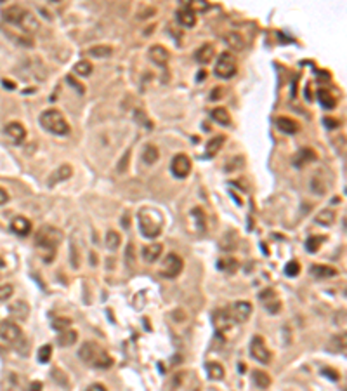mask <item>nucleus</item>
Here are the masks:
<instances>
[{
    "mask_svg": "<svg viewBox=\"0 0 347 391\" xmlns=\"http://www.w3.org/2000/svg\"><path fill=\"white\" fill-rule=\"evenodd\" d=\"M11 230L14 231L16 235H19V237H26V235H30V231H32V223H30L28 217L18 216L12 219Z\"/></svg>",
    "mask_w": 347,
    "mask_h": 391,
    "instance_id": "nucleus-20",
    "label": "nucleus"
},
{
    "mask_svg": "<svg viewBox=\"0 0 347 391\" xmlns=\"http://www.w3.org/2000/svg\"><path fill=\"white\" fill-rule=\"evenodd\" d=\"M245 165V158L241 155H234L233 158H231L229 162L226 164V171L227 172H233V171H238V169H243Z\"/></svg>",
    "mask_w": 347,
    "mask_h": 391,
    "instance_id": "nucleus-41",
    "label": "nucleus"
},
{
    "mask_svg": "<svg viewBox=\"0 0 347 391\" xmlns=\"http://www.w3.org/2000/svg\"><path fill=\"white\" fill-rule=\"evenodd\" d=\"M335 221V210L333 209H323L314 216V223L319 226H330Z\"/></svg>",
    "mask_w": 347,
    "mask_h": 391,
    "instance_id": "nucleus-28",
    "label": "nucleus"
},
{
    "mask_svg": "<svg viewBox=\"0 0 347 391\" xmlns=\"http://www.w3.org/2000/svg\"><path fill=\"white\" fill-rule=\"evenodd\" d=\"M71 325V320L70 318H56V320L52 322V327L56 329V331L63 332V331H68Z\"/></svg>",
    "mask_w": 347,
    "mask_h": 391,
    "instance_id": "nucleus-45",
    "label": "nucleus"
},
{
    "mask_svg": "<svg viewBox=\"0 0 347 391\" xmlns=\"http://www.w3.org/2000/svg\"><path fill=\"white\" fill-rule=\"evenodd\" d=\"M321 372H323V376H326V377H328V379H332V381H339V379H340V374L337 372V370L330 369V367H326V369H323Z\"/></svg>",
    "mask_w": 347,
    "mask_h": 391,
    "instance_id": "nucleus-48",
    "label": "nucleus"
},
{
    "mask_svg": "<svg viewBox=\"0 0 347 391\" xmlns=\"http://www.w3.org/2000/svg\"><path fill=\"white\" fill-rule=\"evenodd\" d=\"M111 54H113V49L110 46H94L87 50V56L97 57V59H106V57H111Z\"/></svg>",
    "mask_w": 347,
    "mask_h": 391,
    "instance_id": "nucleus-30",
    "label": "nucleus"
},
{
    "mask_svg": "<svg viewBox=\"0 0 347 391\" xmlns=\"http://www.w3.org/2000/svg\"><path fill=\"white\" fill-rule=\"evenodd\" d=\"M2 264H4V263H2V259H0V266H2Z\"/></svg>",
    "mask_w": 347,
    "mask_h": 391,
    "instance_id": "nucleus-54",
    "label": "nucleus"
},
{
    "mask_svg": "<svg viewBox=\"0 0 347 391\" xmlns=\"http://www.w3.org/2000/svg\"><path fill=\"white\" fill-rule=\"evenodd\" d=\"M175 18H177V21L181 23L184 28H193V26L196 25V14L189 9L188 4H184L181 9H177Z\"/></svg>",
    "mask_w": 347,
    "mask_h": 391,
    "instance_id": "nucleus-19",
    "label": "nucleus"
},
{
    "mask_svg": "<svg viewBox=\"0 0 347 391\" xmlns=\"http://www.w3.org/2000/svg\"><path fill=\"white\" fill-rule=\"evenodd\" d=\"M205 370H207V376L209 379L212 381H220L224 377V369L220 363L217 362H207L205 363Z\"/></svg>",
    "mask_w": 347,
    "mask_h": 391,
    "instance_id": "nucleus-29",
    "label": "nucleus"
},
{
    "mask_svg": "<svg viewBox=\"0 0 347 391\" xmlns=\"http://www.w3.org/2000/svg\"><path fill=\"white\" fill-rule=\"evenodd\" d=\"M203 78H205V73H203V71H202V73L198 75V80H203Z\"/></svg>",
    "mask_w": 347,
    "mask_h": 391,
    "instance_id": "nucleus-53",
    "label": "nucleus"
},
{
    "mask_svg": "<svg viewBox=\"0 0 347 391\" xmlns=\"http://www.w3.org/2000/svg\"><path fill=\"white\" fill-rule=\"evenodd\" d=\"M325 240H326V237H321V235H319V237H311V239H307V242H305V249L311 254L318 252L319 247L325 244Z\"/></svg>",
    "mask_w": 347,
    "mask_h": 391,
    "instance_id": "nucleus-39",
    "label": "nucleus"
},
{
    "mask_svg": "<svg viewBox=\"0 0 347 391\" xmlns=\"http://www.w3.org/2000/svg\"><path fill=\"white\" fill-rule=\"evenodd\" d=\"M311 275L314 278H330V277H335L337 275V270L335 268H332V266H325V264H312L311 266Z\"/></svg>",
    "mask_w": 347,
    "mask_h": 391,
    "instance_id": "nucleus-25",
    "label": "nucleus"
},
{
    "mask_svg": "<svg viewBox=\"0 0 347 391\" xmlns=\"http://www.w3.org/2000/svg\"><path fill=\"white\" fill-rule=\"evenodd\" d=\"M222 40H224V44L229 46V49L236 50V52H240V50L245 49V40L238 32H227L226 35L222 37Z\"/></svg>",
    "mask_w": 347,
    "mask_h": 391,
    "instance_id": "nucleus-23",
    "label": "nucleus"
},
{
    "mask_svg": "<svg viewBox=\"0 0 347 391\" xmlns=\"http://www.w3.org/2000/svg\"><path fill=\"white\" fill-rule=\"evenodd\" d=\"M224 141H226V138L224 136H216V138H212L209 143H207L205 146V156L207 158H212L214 155H217V153L220 151V148H222Z\"/></svg>",
    "mask_w": 347,
    "mask_h": 391,
    "instance_id": "nucleus-26",
    "label": "nucleus"
},
{
    "mask_svg": "<svg viewBox=\"0 0 347 391\" xmlns=\"http://www.w3.org/2000/svg\"><path fill=\"white\" fill-rule=\"evenodd\" d=\"M314 160H316L314 149H311V148H302V149H299L297 156L294 158V165H295V167H299V169H302L304 165L311 164V162H314Z\"/></svg>",
    "mask_w": 347,
    "mask_h": 391,
    "instance_id": "nucleus-22",
    "label": "nucleus"
},
{
    "mask_svg": "<svg viewBox=\"0 0 347 391\" xmlns=\"http://www.w3.org/2000/svg\"><path fill=\"white\" fill-rule=\"evenodd\" d=\"M233 324L234 322L229 315V309H217V311L214 313V327H216V331L219 332V334L227 332L233 327Z\"/></svg>",
    "mask_w": 347,
    "mask_h": 391,
    "instance_id": "nucleus-13",
    "label": "nucleus"
},
{
    "mask_svg": "<svg viewBox=\"0 0 347 391\" xmlns=\"http://www.w3.org/2000/svg\"><path fill=\"white\" fill-rule=\"evenodd\" d=\"M214 56H216V47L210 42L202 44V46L195 50V61L200 64H209L210 61L214 59Z\"/></svg>",
    "mask_w": 347,
    "mask_h": 391,
    "instance_id": "nucleus-18",
    "label": "nucleus"
},
{
    "mask_svg": "<svg viewBox=\"0 0 347 391\" xmlns=\"http://www.w3.org/2000/svg\"><path fill=\"white\" fill-rule=\"evenodd\" d=\"M254 383L257 384L259 388H262V390H266V388L271 386V376L269 374H266L264 370H254Z\"/></svg>",
    "mask_w": 347,
    "mask_h": 391,
    "instance_id": "nucleus-35",
    "label": "nucleus"
},
{
    "mask_svg": "<svg viewBox=\"0 0 347 391\" xmlns=\"http://www.w3.org/2000/svg\"><path fill=\"white\" fill-rule=\"evenodd\" d=\"M52 376H54V379L57 381L59 384H63V386H68V379H66V374H63L61 372L59 369H54L52 370Z\"/></svg>",
    "mask_w": 347,
    "mask_h": 391,
    "instance_id": "nucleus-47",
    "label": "nucleus"
},
{
    "mask_svg": "<svg viewBox=\"0 0 347 391\" xmlns=\"http://www.w3.org/2000/svg\"><path fill=\"white\" fill-rule=\"evenodd\" d=\"M162 250H163L162 244H151V245L142 249V257H144L146 263H155V261H158Z\"/></svg>",
    "mask_w": 347,
    "mask_h": 391,
    "instance_id": "nucleus-27",
    "label": "nucleus"
},
{
    "mask_svg": "<svg viewBox=\"0 0 347 391\" xmlns=\"http://www.w3.org/2000/svg\"><path fill=\"white\" fill-rule=\"evenodd\" d=\"M5 134H7V138L11 139L14 145H21L26 139V129H25V125L19 124V122H11V124L5 125Z\"/></svg>",
    "mask_w": 347,
    "mask_h": 391,
    "instance_id": "nucleus-15",
    "label": "nucleus"
},
{
    "mask_svg": "<svg viewBox=\"0 0 347 391\" xmlns=\"http://www.w3.org/2000/svg\"><path fill=\"white\" fill-rule=\"evenodd\" d=\"M4 19L11 25L18 26L23 33H37L40 30L37 16L21 5H9L4 11Z\"/></svg>",
    "mask_w": 347,
    "mask_h": 391,
    "instance_id": "nucleus-2",
    "label": "nucleus"
},
{
    "mask_svg": "<svg viewBox=\"0 0 347 391\" xmlns=\"http://www.w3.org/2000/svg\"><path fill=\"white\" fill-rule=\"evenodd\" d=\"M92 70L94 68L89 61H78V63L73 66V71L77 75H80V77H89V75L92 73Z\"/></svg>",
    "mask_w": 347,
    "mask_h": 391,
    "instance_id": "nucleus-40",
    "label": "nucleus"
},
{
    "mask_svg": "<svg viewBox=\"0 0 347 391\" xmlns=\"http://www.w3.org/2000/svg\"><path fill=\"white\" fill-rule=\"evenodd\" d=\"M229 315L234 324H245L252 315V304L248 301H236L229 308Z\"/></svg>",
    "mask_w": 347,
    "mask_h": 391,
    "instance_id": "nucleus-11",
    "label": "nucleus"
},
{
    "mask_svg": "<svg viewBox=\"0 0 347 391\" xmlns=\"http://www.w3.org/2000/svg\"><path fill=\"white\" fill-rule=\"evenodd\" d=\"M250 356L254 360L260 363H269L271 362V351L267 349L266 341L262 336H255L250 342Z\"/></svg>",
    "mask_w": 347,
    "mask_h": 391,
    "instance_id": "nucleus-10",
    "label": "nucleus"
},
{
    "mask_svg": "<svg viewBox=\"0 0 347 391\" xmlns=\"http://www.w3.org/2000/svg\"><path fill=\"white\" fill-rule=\"evenodd\" d=\"M40 125L45 129L47 132L54 136H66L70 134V124L66 122V118L63 117L59 110H45L40 113L39 118Z\"/></svg>",
    "mask_w": 347,
    "mask_h": 391,
    "instance_id": "nucleus-5",
    "label": "nucleus"
},
{
    "mask_svg": "<svg viewBox=\"0 0 347 391\" xmlns=\"http://www.w3.org/2000/svg\"><path fill=\"white\" fill-rule=\"evenodd\" d=\"M71 176H73V167H71L70 164H63L49 176L47 185L52 186V185H56V183H63V181H66V179H70Z\"/></svg>",
    "mask_w": 347,
    "mask_h": 391,
    "instance_id": "nucleus-17",
    "label": "nucleus"
},
{
    "mask_svg": "<svg viewBox=\"0 0 347 391\" xmlns=\"http://www.w3.org/2000/svg\"><path fill=\"white\" fill-rule=\"evenodd\" d=\"M50 356H52V348H50L49 344H43L42 348L39 349V353H37V358H39L40 363H49Z\"/></svg>",
    "mask_w": 347,
    "mask_h": 391,
    "instance_id": "nucleus-42",
    "label": "nucleus"
},
{
    "mask_svg": "<svg viewBox=\"0 0 347 391\" xmlns=\"http://www.w3.org/2000/svg\"><path fill=\"white\" fill-rule=\"evenodd\" d=\"M0 278H2V277H0Z\"/></svg>",
    "mask_w": 347,
    "mask_h": 391,
    "instance_id": "nucleus-55",
    "label": "nucleus"
},
{
    "mask_svg": "<svg viewBox=\"0 0 347 391\" xmlns=\"http://www.w3.org/2000/svg\"><path fill=\"white\" fill-rule=\"evenodd\" d=\"M77 338H78L77 332H75V331H70V329H68V331H63L59 336H57V344L63 346V348H66V346L75 344Z\"/></svg>",
    "mask_w": 347,
    "mask_h": 391,
    "instance_id": "nucleus-32",
    "label": "nucleus"
},
{
    "mask_svg": "<svg viewBox=\"0 0 347 391\" xmlns=\"http://www.w3.org/2000/svg\"><path fill=\"white\" fill-rule=\"evenodd\" d=\"M259 299L266 304V309L269 313H278L281 308V302L280 299L276 297V292L273 291V289H264L260 294H259Z\"/></svg>",
    "mask_w": 347,
    "mask_h": 391,
    "instance_id": "nucleus-16",
    "label": "nucleus"
},
{
    "mask_svg": "<svg viewBox=\"0 0 347 391\" xmlns=\"http://www.w3.org/2000/svg\"><path fill=\"white\" fill-rule=\"evenodd\" d=\"M9 313H11V317L16 318V320L23 322L28 318L30 315V306L26 304L25 301H16L11 304V308H9Z\"/></svg>",
    "mask_w": 347,
    "mask_h": 391,
    "instance_id": "nucleus-21",
    "label": "nucleus"
},
{
    "mask_svg": "<svg viewBox=\"0 0 347 391\" xmlns=\"http://www.w3.org/2000/svg\"><path fill=\"white\" fill-rule=\"evenodd\" d=\"M0 386H2V391H28V384L25 383L23 376H18L14 372H9Z\"/></svg>",
    "mask_w": 347,
    "mask_h": 391,
    "instance_id": "nucleus-12",
    "label": "nucleus"
},
{
    "mask_svg": "<svg viewBox=\"0 0 347 391\" xmlns=\"http://www.w3.org/2000/svg\"><path fill=\"white\" fill-rule=\"evenodd\" d=\"M129 153H130V151H127V153H125V155H124V160H122V164H120V165H118V169H120V171H125V167H127V160H129Z\"/></svg>",
    "mask_w": 347,
    "mask_h": 391,
    "instance_id": "nucleus-52",
    "label": "nucleus"
},
{
    "mask_svg": "<svg viewBox=\"0 0 347 391\" xmlns=\"http://www.w3.org/2000/svg\"><path fill=\"white\" fill-rule=\"evenodd\" d=\"M188 5L195 14L200 11H207V9H209V4H207V2H200V0H193V2H189Z\"/></svg>",
    "mask_w": 347,
    "mask_h": 391,
    "instance_id": "nucleus-46",
    "label": "nucleus"
},
{
    "mask_svg": "<svg viewBox=\"0 0 347 391\" xmlns=\"http://www.w3.org/2000/svg\"><path fill=\"white\" fill-rule=\"evenodd\" d=\"M78 356L82 362L96 369H110L113 365V358L110 356V353L94 341H85L78 349Z\"/></svg>",
    "mask_w": 347,
    "mask_h": 391,
    "instance_id": "nucleus-3",
    "label": "nucleus"
},
{
    "mask_svg": "<svg viewBox=\"0 0 347 391\" xmlns=\"http://www.w3.org/2000/svg\"><path fill=\"white\" fill-rule=\"evenodd\" d=\"M170 171L177 179H184L191 172V160L186 153H177L170 162Z\"/></svg>",
    "mask_w": 347,
    "mask_h": 391,
    "instance_id": "nucleus-9",
    "label": "nucleus"
},
{
    "mask_svg": "<svg viewBox=\"0 0 347 391\" xmlns=\"http://www.w3.org/2000/svg\"><path fill=\"white\" fill-rule=\"evenodd\" d=\"M85 391H108V390H106V386H103V384L94 383V384H90V386L87 388Z\"/></svg>",
    "mask_w": 347,
    "mask_h": 391,
    "instance_id": "nucleus-50",
    "label": "nucleus"
},
{
    "mask_svg": "<svg viewBox=\"0 0 347 391\" xmlns=\"http://www.w3.org/2000/svg\"><path fill=\"white\" fill-rule=\"evenodd\" d=\"M238 266H240V264H238V261L234 259V257H226V259L219 261V270L226 271V273H231V275L238 270Z\"/></svg>",
    "mask_w": 347,
    "mask_h": 391,
    "instance_id": "nucleus-38",
    "label": "nucleus"
},
{
    "mask_svg": "<svg viewBox=\"0 0 347 391\" xmlns=\"http://www.w3.org/2000/svg\"><path fill=\"white\" fill-rule=\"evenodd\" d=\"M276 127L285 134H297L299 132V124L290 117H278L276 118Z\"/></svg>",
    "mask_w": 347,
    "mask_h": 391,
    "instance_id": "nucleus-24",
    "label": "nucleus"
},
{
    "mask_svg": "<svg viewBox=\"0 0 347 391\" xmlns=\"http://www.w3.org/2000/svg\"><path fill=\"white\" fill-rule=\"evenodd\" d=\"M318 101L323 108H326V110H333V108L337 106V99L330 94V91H326V89L318 91Z\"/></svg>",
    "mask_w": 347,
    "mask_h": 391,
    "instance_id": "nucleus-31",
    "label": "nucleus"
},
{
    "mask_svg": "<svg viewBox=\"0 0 347 391\" xmlns=\"http://www.w3.org/2000/svg\"><path fill=\"white\" fill-rule=\"evenodd\" d=\"M7 202H9V193L4 188H0V205H4Z\"/></svg>",
    "mask_w": 347,
    "mask_h": 391,
    "instance_id": "nucleus-51",
    "label": "nucleus"
},
{
    "mask_svg": "<svg viewBox=\"0 0 347 391\" xmlns=\"http://www.w3.org/2000/svg\"><path fill=\"white\" fill-rule=\"evenodd\" d=\"M137 219H139V230H141V233L144 235L146 239H156L162 233L163 219L155 209H149V207L141 209L137 214Z\"/></svg>",
    "mask_w": 347,
    "mask_h": 391,
    "instance_id": "nucleus-4",
    "label": "nucleus"
},
{
    "mask_svg": "<svg viewBox=\"0 0 347 391\" xmlns=\"http://www.w3.org/2000/svg\"><path fill=\"white\" fill-rule=\"evenodd\" d=\"M301 273V264L297 263V261H290V263H287V266H285V275L287 277H297V275Z\"/></svg>",
    "mask_w": 347,
    "mask_h": 391,
    "instance_id": "nucleus-43",
    "label": "nucleus"
},
{
    "mask_svg": "<svg viewBox=\"0 0 347 391\" xmlns=\"http://www.w3.org/2000/svg\"><path fill=\"white\" fill-rule=\"evenodd\" d=\"M0 339L5 341L7 344H16L23 339L21 327L12 320H2L0 322Z\"/></svg>",
    "mask_w": 347,
    "mask_h": 391,
    "instance_id": "nucleus-8",
    "label": "nucleus"
},
{
    "mask_svg": "<svg viewBox=\"0 0 347 391\" xmlns=\"http://www.w3.org/2000/svg\"><path fill=\"white\" fill-rule=\"evenodd\" d=\"M216 75L219 78H231L236 75L238 71V61L231 52H222L219 54L216 61V68H214Z\"/></svg>",
    "mask_w": 347,
    "mask_h": 391,
    "instance_id": "nucleus-6",
    "label": "nucleus"
},
{
    "mask_svg": "<svg viewBox=\"0 0 347 391\" xmlns=\"http://www.w3.org/2000/svg\"><path fill=\"white\" fill-rule=\"evenodd\" d=\"M323 124H325L328 129L340 127V120H337V118H332V117H325V118H323Z\"/></svg>",
    "mask_w": 347,
    "mask_h": 391,
    "instance_id": "nucleus-49",
    "label": "nucleus"
},
{
    "mask_svg": "<svg viewBox=\"0 0 347 391\" xmlns=\"http://www.w3.org/2000/svg\"><path fill=\"white\" fill-rule=\"evenodd\" d=\"M63 242V231L54 226H43L37 231L35 245L40 250V256L45 263H50L56 257V250Z\"/></svg>",
    "mask_w": 347,
    "mask_h": 391,
    "instance_id": "nucleus-1",
    "label": "nucleus"
},
{
    "mask_svg": "<svg viewBox=\"0 0 347 391\" xmlns=\"http://www.w3.org/2000/svg\"><path fill=\"white\" fill-rule=\"evenodd\" d=\"M236 244H238L236 231H231V233L227 231L222 239H220V249H222V250H233L234 247H236Z\"/></svg>",
    "mask_w": 347,
    "mask_h": 391,
    "instance_id": "nucleus-33",
    "label": "nucleus"
},
{
    "mask_svg": "<svg viewBox=\"0 0 347 391\" xmlns=\"http://www.w3.org/2000/svg\"><path fill=\"white\" fill-rule=\"evenodd\" d=\"M104 245H106L110 250H117L118 247L122 245V237H120V233H117V231H108V233H106V239H104Z\"/></svg>",
    "mask_w": 347,
    "mask_h": 391,
    "instance_id": "nucleus-36",
    "label": "nucleus"
},
{
    "mask_svg": "<svg viewBox=\"0 0 347 391\" xmlns=\"http://www.w3.org/2000/svg\"><path fill=\"white\" fill-rule=\"evenodd\" d=\"M148 57L151 59V63H155L156 66L165 68L170 61V52L163 46H153L148 50Z\"/></svg>",
    "mask_w": 347,
    "mask_h": 391,
    "instance_id": "nucleus-14",
    "label": "nucleus"
},
{
    "mask_svg": "<svg viewBox=\"0 0 347 391\" xmlns=\"http://www.w3.org/2000/svg\"><path fill=\"white\" fill-rule=\"evenodd\" d=\"M14 294V287L11 284H0V301H7Z\"/></svg>",
    "mask_w": 347,
    "mask_h": 391,
    "instance_id": "nucleus-44",
    "label": "nucleus"
},
{
    "mask_svg": "<svg viewBox=\"0 0 347 391\" xmlns=\"http://www.w3.org/2000/svg\"><path fill=\"white\" fill-rule=\"evenodd\" d=\"M182 268H184V261L181 259V256L172 252L163 259L158 273H160V277H163V278H175L181 275Z\"/></svg>",
    "mask_w": 347,
    "mask_h": 391,
    "instance_id": "nucleus-7",
    "label": "nucleus"
},
{
    "mask_svg": "<svg viewBox=\"0 0 347 391\" xmlns=\"http://www.w3.org/2000/svg\"><path fill=\"white\" fill-rule=\"evenodd\" d=\"M142 158H144V162L148 165L156 164V162H158V158H160L158 148H156V146H153V145H148L144 148V153H142Z\"/></svg>",
    "mask_w": 347,
    "mask_h": 391,
    "instance_id": "nucleus-34",
    "label": "nucleus"
},
{
    "mask_svg": "<svg viewBox=\"0 0 347 391\" xmlns=\"http://www.w3.org/2000/svg\"><path fill=\"white\" fill-rule=\"evenodd\" d=\"M212 118L220 125H229L231 124V117H229V111L226 108H216L212 111Z\"/></svg>",
    "mask_w": 347,
    "mask_h": 391,
    "instance_id": "nucleus-37",
    "label": "nucleus"
}]
</instances>
